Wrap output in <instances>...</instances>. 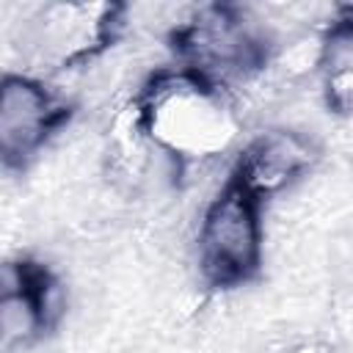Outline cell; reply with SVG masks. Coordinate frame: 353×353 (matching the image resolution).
Here are the masks:
<instances>
[{
	"mask_svg": "<svg viewBox=\"0 0 353 353\" xmlns=\"http://www.w3.org/2000/svg\"><path fill=\"white\" fill-rule=\"evenodd\" d=\"M63 312V290L47 268L17 259L0 270V353H28Z\"/></svg>",
	"mask_w": 353,
	"mask_h": 353,
	"instance_id": "5",
	"label": "cell"
},
{
	"mask_svg": "<svg viewBox=\"0 0 353 353\" xmlns=\"http://www.w3.org/2000/svg\"><path fill=\"white\" fill-rule=\"evenodd\" d=\"M124 8L116 3H41L19 19V50L33 66L28 74L69 72L105 52L121 25Z\"/></svg>",
	"mask_w": 353,
	"mask_h": 353,
	"instance_id": "2",
	"label": "cell"
},
{
	"mask_svg": "<svg viewBox=\"0 0 353 353\" xmlns=\"http://www.w3.org/2000/svg\"><path fill=\"white\" fill-rule=\"evenodd\" d=\"M66 99L44 77L8 72L0 88V154L6 168L22 171L66 124Z\"/></svg>",
	"mask_w": 353,
	"mask_h": 353,
	"instance_id": "4",
	"label": "cell"
},
{
	"mask_svg": "<svg viewBox=\"0 0 353 353\" xmlns=\"http://www.w3.org/2000/svg\"><path fill=\"white\" fill-rule=\"evenodd\" d=\"M317 157L320 149L309 132L298 127H270L245 141L232 168V179L265 201L309 176Z\"/></svg>",
	"mask_w": 353,
	"mask_h": 353,
	"instance_id": "6",
	"label": "cell"
},
{
	"mask_svg": "<svg viewBox=\"0 0 353 353\" xmlns=\"http://www.w3.org/2000/svg\"><path fill=\"white\" fill-rule=\"evenodd\" d=\"M262 251V201L229 176L199 218V270L212 287H237L259 273Z\"/></svg>",
	"mask_w": 353,
	"mask_h": 353,
	"instance_id": "3",
	"label": "cell"
},
{
	"mask_svg": "<svg viewBox=\"0 0 353 353\" xmlns=\"http://www.w3.org/2000/svg\"><path fill=\"white\" fill-rule=\"evenodd\" d=\"M284 353H328V347L320 342H298V345L287 347Z\"/></svg>",
	"mask_w": 353,
	"mask_h": 353,
	"instance_id": "8",
	"label": "cell"
},
{
	"mask_svg": "<svg viewBox=\"0 0 353 353\" xmlns=\"http://www.w3.org/2000/svg\"><path fill=\"white\" fill-rule=\"evenodd\" d=\"M323 97L328 110L353 119V61L323 69Z\"/></svg>",
	"mask_w": 353,
	"mask_h": 353,
	"instance_id": "7",
	"label": "cell"
},
{
	"mask_svg": "<svg viewBox=\"0 0 353 353\" xmlns=\"http://www.w3.org/2000/svg\"><path fill=\"white\" fill-rule=\"evenodd\" d=\"M138 102L154 149L176 171L223 157L240 138L232 94L185 66L154 72Z\"/></svg>",
	"mask_w": 353,
	"mask_h": 353,
	"instance_id": "1",
	"label": "cell"
}]
</instances>
